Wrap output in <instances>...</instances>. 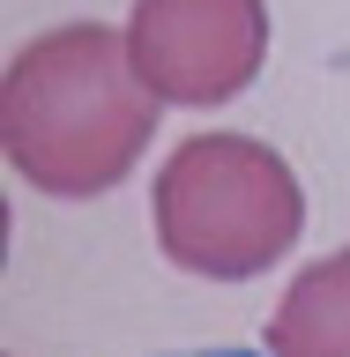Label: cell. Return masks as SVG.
Here are the masks:
<instances>
[{
    "label": "cell",
    "mask_w": 350,
    "mask_h": 357,
    "mask_svg": "<svg viewBox=\"0 0 350 357\" xmlns=\"http://www.w3.org/2000/svg\"><path fill=\"white\" fill-rule=\"evenodd\" d=\"M261 350L268 357H350V245L321 253L313 268L291 275V290L268 312Z\"/></svg>",
    "instance_id": "4"
},
{
    "label": "cell",
    "mask_w": 350,
    "mask_h": 357,
    "mask_svg": "<svg viewBox=\"0 0 350 357\" xmlns=\"http://www.w3.org/2000/svg\"><path fill=\"white\" fill-rule=\"evenodd\" d=\"M164 261L201 283H246L306 231V186L254 134H194L164 156L150 194Z\"/></svg>",
    "instance_id": "2"
},
{
    "label": "cell",
    "mask_w": 350,
    "mask_h": 357,
    "mask_svg": "<svg viewBox=\"0 0 350 357\" xmlns=\"http://www.w3.org/2000/svg\"><path fill=\"white\" fill-rule=\"evenodd\" d=\"M156 134V97L127 60V30L67 22L8 60L0 82V149L52 201L112 194Z\"/></svg>",
    "instance_id": "1"
},
{
    "label": "cell",
    "mask_w": 350,
    "mask_h": 357,
    "mask_svg": "<svg viewBox=\"0 0 350 357\" xmlns=\"http://www.w3.org/2000/svg\"><path fill=\"white\" fill-rule=\"evenodd\" d=\"M172 357H254V350H172ZM268 357V350H261Z\"/></svg>",
    "instance_id": "5"
},
{
    "label": "cell",
    "mask_w": 350,
    "mask_h": 357,
    "mask_svg": "<svg viewBox=\"0 0 350 357\" xmlns=\"http://www.w3.org/2000/svg\"><path fill=\"white\" fill-rule=\"evenodd\" d=\"M127 60L156 105H231L268 60V0H134Z\"/></svg>",
    "instance_id": "3"
}]
</instances>
